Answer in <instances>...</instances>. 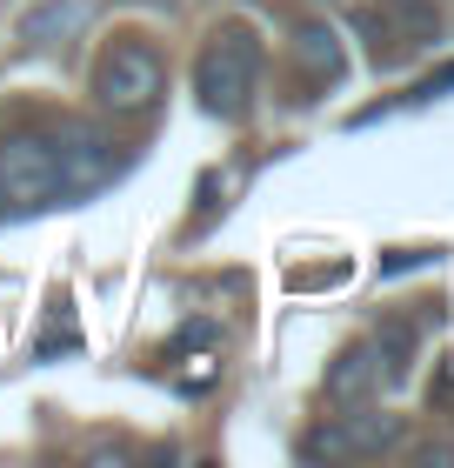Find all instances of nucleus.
<instances>
[{
  "label": "nucleus",
  "mask_w": 454,
  "mask_h": 468,
  "mask_svg": "<svg viewBox=\"0 0 454 468\" xmlns=\"http://www.w3.org/2000/svg\"><path fill=\"white\" fill-rule=\"evenodd\" d=\"M254 80H261V34L248 20H221L194 60V101L214 121H241L254 101Z\"/></svg>",
  "instance_id": "f257e3e1"
},
{
  "label": "nucleus",
  "mask_w": 454,
  "mask_h": 468,
  "mask_svg": "<svg viewBox=\"0 0 454 468\" xmlns=\"http://www.w3.org/2000/svg\"><path fill=\"white\" fill-rule=\"evenodd\" d=\"M167 88V60L147 34H114L94 60V101L107 114H141Z\"/></svg>",
  "instance_id": "f03ea898"
},
{
  "label": "nucleus",
  "mask_w": 454,
  "mask_h": 468,
  "mask_svg": "<svg viewBox=\"0 0 454 468\" xmlns=\"http://www.w3.org/2000/svg\"><path fill=\"white\" fill-rule=\"evenodd\" d=\"M68 195L60 181V154L48 134H7L0 141V207L7 215H34V207H54Z\"/></svg>",
  "instance_id": "7ed1b4c3"
},
{
  "label": "nucleus",
  "mask_w": 454,
  "mask_h": 468,
  "mask_svg": "<svg viewBox=\"0 0 454 468\" xmlns=\"http://www.w3.org/2000/svg\"><path fill=\"white\" fill-rule=\"evenodd\" d=\"M401 441V415H375V409H361V415H334V421H321V429L301 435V455L308 462H341V455H381V449H395Z\"/></svg>",
  "instance_id": "20e7f679"
},
{
  "label": "nucleus",
  "mask_w": 454,
  "mask_h": 468,
  "mask_svg": "<svg viewBox=\"0 0 454 468\" xmlns=\"http://www.w3.org/2000/svg\"><path fill=\"white\" fill-rule=\"evenodd\" d=\"M54 154H60V181H68V195H94V187H107V181H114L121 167H127L121 141L88 134V127L60 134V141H54Z\"/></svg>",
  "instance_id": "39448f33"
},
{
  "label": "nucleus",
  "mask_w": 454,
  "mask_h": 468,
  "mask_svg": "<svg viewBox=\"0 0 454 468\" xmlns=\"http://www.w3.org/2000/svg\"><path fill=\"white\" fill-rule=\"evenodd\" d=\"M321 388H328V401H341V409H354V401H367V395L381 388V361H375V342H354V348H341Z\"/></svg>",
  "instance_id": "423d86ee"
},
{
  "label": "nucleus",
  "mask_w": 454,
  "mask_h": 468,
  "mask_svg": "<svg viewBox=\"0 0 454 468\" xmlns=\"http://www.w3.org/2000/svg\"><path fill=\"white\" fill-rule=\"evenodd\" d=\"M294 68L314 80V88H334L341 74H348V54H341L334 27H321V20H301L294 27Z\"/></svg>",
  "instance_id": "0eeeda50"
},
{
  "label": "nucleus",
  "mask_w": 454,
  "mask_h": 468,
  "mask_svg": "<svg viewBox=\"0 0 454 468\" xmlns=\"http://www.w3.org/2000/svg\"><path fill=\"white\" fill-rule=\"evenodd\" d=\"M74 27H80V0H40V7L20 20V48H27V54H34V48L48 54V48H60Z\"/></svg>",
  "instance_id": "6e6552de"
},
{
  "label": "nucleus",
  "mask_w": 454,
  "mask_h": 468,
  "mask_svg": "<svg viewBox=\"0 0 454 468\" xmlns=\"http://www.w3.org/2000/svg\"><path fill=\"white\" fill-rule=\"evenodd\" d=\"M375 361H381V388L407 381V361H415V322H387L375 335Z\"/></svg>",
  "instance_id": "1a4fd4ad"
},
{
  "label": "nucleus",
  "mask_w": 454,
  "mask_h": 468,
  "mask_svg": "<svg viewBox=\"0 0 454 468\" xmlns=\"http://www.w3.org/2000/svg\"><path fill=\"white\" fill-rule=\"evenodd\" d=\"M381 7L395 14L415 40H435V27H441V20H435V0H381Z\"/></svg>",
  "instance_id": "9d476101"
},
{
  "label": "nucleus",
  "mask_w": 454,
  "mask_h": 468,
  "mask_svg": "<svg viewBox=\"0 0 454 468\" xmlns=\"http://www.w3.org/2000/svg\"><path fill=\"white\" fill-rule=\"evenodd\" d=\"M428 261H435V254L407 248V254H387V261H381V274H401V268H428Z\"/></svg>",
  "instance_id": "9b49d317"
},
{
  "label": "nucleus",
  "mask_w": 454,
  "mask_h": 468,
  "mask_svg": "<svg viewBox=\"0 0 454 468\" xmlns=\"http://www.w3.org/2000/svg\"><path fill=\"white\" fill-rule=\"evenodd\" d=\"M454 88V68H441L435 80H421V88H415V101H435V94H448Z\"/></svg>",
  "instance_id": "f8f14e48"
}]
</instances>
